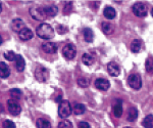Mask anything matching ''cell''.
Wrapping results in <instances>:
<instances>
[{"instance_id":"f546056e","label":"cell","mask_w":153,"mask_h":128,"mask_svg":"<svg viewBox=\"0 0 153 128\" xmlns=\"http://www.w3.org/2000/svg\"><path fill=\"white\" fill-rule=\"evenodd\" d=\"M4 58L7 61H14L16 60V55L13 52V51H11V50H9V51H6V52H4Z\"/></svg>"},{"instance_id":"3957f363","label":"cell","mask_w":153,"mask_h":128,"mask_svg":"<svg viewBox=\"0 0 153 128\" xmlns=\"http://www.w3.org/2000/svg\"><path fill=\"white\" fill-rule=\"evenodd\" d=\"M30 14L36 21H44L46 19L43 6H33L32 8H30Z\"/></svg>"},{"instance_id":"836d02e7","label":"cell","mask_w":153,"mask_h":128,"mask_svg":"<svg viewBox=\"0 0 153 128\" xmlns=\"http://www.w3.org/2000/svg\"><path fill=\"white\" fill-rule=\"evenodd\" d=\"M2 42H3V39H2L1 35H0V45H1V44H2Z\"/></svg>"},{"instance_id":"44dd1931","label":"cell","mask_w":153,"mask_h":128,"mask_svg":"<svg viewBox=\"0 0 153 128\" xmlns=\"http://www.w3.org/2000/svg\"><path fill=\"white\" fill-rule=\"evenodd\" d=\"M10 97H11V100H19L23 97V92H22L21 89H19V88H12L10 89Z\"/></svg>"},{"instance_id":"5bb4252c","label":"cell","mask_w":153,"mask_h":128,"mask_svg":"<svg viewBox=\"0 0 153 128\" xmlns=\"http://www.w3.org/2000/svg\"><path fill=\"white\" fill-rule=\"evenodd\" d=\"M25 28V23L22 19H14L11 22V29L14 32H21Z\"/></svg>"},{"instance_id":"8d00e7d4","label":"cell","mask_w":153,"mask_h":128,"mask_svg":"<svg viewBox=\"0 0 153 128\" xmlns=\"http://www.w3.org/2000/svg\"><path fill=\"white\" fill-rule=\"evenodd\" d=\"M125 128H131V127H125Z\"/></svg>"},{"instance_id":"d6a6232c","label":"cell","mask_w":153,"mask_h":128,"mask_svg":"<svg viewBox=\"0 0 153 128\" xmlns=\"http://www.w3.org/2000/svg\"><path fill=\"white\" fill-rule=\"evenodd\" d=\"M79 128H90V125L87 122H80L79 123Z\"/></svg>"},{"instance_id":"d4e9b609","label":"cell","mask_w":153,"mask_h":128,"mask_svg":"<svg viewBox=\"0 0 153 128\" xmlns=\"http://www.w3.org/2000/svg\"><path fill=\"white\" fill-rule=\"evenodd\" d=\"M141 47H142V42L140 40L135 39V40L131 43V50H132L133 52H139Z\"/></svg>"},{"instance_id":"277c9868","label":"cell","mask_w":153,"mask_h":128,"mask_svg":"<svg viewBox=\"0 0 153 128\" xmlns=\"http://www.w3.org/2000/svg\"><path fill=\"white\" fill-rule=\"evenodd\" d=\"M133 12L135 16H139V18H144L147 16V6L146 4L142 3V2H137L132 7Z\"/></svg>"},{"instance_id":"7c38bea8","label":"cell","mask_w":153,"mask_h":128,"mask_svg":"<svg viewBox=\"0 0 153 128\" xmlns=\"http://www.w3.org/2000/svg\"><path fill=\"white\" fill-rule=\"evenodd\" d=\"M44 12L46 14V18H53L57 14L58 8L55 5H47V6H43Z\"/></svg>"},{"instance_id":"9c48e42d","label":"cell","mask_w":153,"mask_h":128,"mask_svg":"<svg viewBox=\"0 0 153 128\" xmlns=\"http://www.w3.org/2000/svg\"><path fill=\"white\" fill-rule=\"evenodd\" d=\"M107 72L109 73V75L113 76V77H117L120 73V66H118L115 61H110L107 65Z\"/></svg>"},{"instance_id":"1f68e13d","label":"cell","mask_w":153,"mask_h":128,"mask_svg":"<svg viewBox=\"0 0 153 128\" xmlns=\"http://www.w3.org/2000/svg\"><path fill=\"white\" fill-rule=\"evenodd\" d=\"M2 127L3 128H16L14 122H12L11 120H5V121L3 122V124H2Z\"/></svg>"},{"instance_id":"ba28073f","label":"cell","mask_w":153,"mask_h":128,"mask_svg":"<svg viewBox=\"0 0 153 128\" xmlns=\"http://www.w3.org/2000/svg\"><path fill=\"white\" fill-rule=\"evenodd\" d=\"M35 77L39 82H45L49 77V71L44 67H37L35 71Z\"/></svg>"},{"instance_id":"52a82bcc","label":"cell","mask_w":153,"mask_h":128,"mask_svg":"<svg viewBox=\"0 0 153 128\" xmlns=\"http://www.w3.org/2000/svg\"><path fill=\"white\" fill-rule=\"evenodd\" d=\"M7 109H8L9 113L11 115H13V116H18L22 112V107L19 106L18 102H16L13 100H7Z\"/></svg>"},{"instance_id":"2e32d148","label":"cell","mask_w":153,"mask_h":128,"mask_svg":"<svg viewBox=\"0 0 153 128\" xmlns=\"http://www.w3.org/2000/svg\"><path fill=\"white\" fill-rule=\"evenodd\" d=\"M16 68L19 72H23L25 70V67H26V61H25L23 55H16Z\"/></svg>"},{"instance_id":"7402d4cb","label":"cell","mask_w":153,"mask_h":128,"mask_svg":"<svg viewBox=\"0 0 153 128\" xmlns=\"http://www.w3.org/2000/svg\"><path fill=\"white\" fill-rule=\"evenodd\" d=\"M82 61L84 65L86 66H91L94 64V58L90 55V53H85L82 56Z\"/></svg>"},{"instance_id":"d590c367","label":"cell","mask_w":153,"mask_h":128,"mask_svg":"<svg viewBox=\"0 0 153 128\" xmlns=\"http://www.w3.org/2000/svg\"><path fill=\"white\" fill-rule=\"evenodd\" d=\"M151 14H152V16H153V8L151 9Z\"/></svg>"},{"instance_id":"484cf974","label":"cell","mask_w":153,"mask_h":128,"mask_svg":"<svg viewBox=\"0 0 153 128\" xmlns=\"http://www.w3.org/2000/svg\"><path fill=\"white\" fill-rule=\"evenodd\" d=\"M102 30L106 35H110L113 32V26L108 22H103L102 23Z\"/></svg>"},{"instance_id":"9a60e30c","label":"cell","mask_w":153,"mask_h":128,"mask_svg":"<svg viewBox=\"0 0 153 128\" xmlns=\"http://www.w3.org/2000/svg\"><path fill=\"white\" fill-rule=\"evenodd\" d=\"M19 38L22 39V40H24V41H28L30 40V39H32L33 38V32H32L31 29H29V28H25L22 30L21 32L19 33Z\"/></svg>"},{"instance_id":"f1b7e54d","label":"cell","mask_w":153,"mask_h":128,"mask_svg":"<svg viewBox=\"0 0 153 128\" xmlns=\"http://www.w3.org/2000/svg\"><path fill=\"white\" fill-rule=\"evenodd\" d=\"M89 83H90V80L86 77H81L78 79V84L79 86H81V87H88Z\"/></svg>"},{"instance_id":"ac0fdd59","label":"cell","mask_w":153,"mask_h":128,"mask_svg":"<svg viewBox=\"0 0 153 128\" xmlns=\"http://www.w3.org/2000/svg\"><path fill=\"white\" fill-rule=\"evenodd\" d=\"M103 14H104V16H105L106 19H114L117 12H115V9L113 8V7L106 6L105 8H104V10H103Z\"/></svg>"},{"instance_id":"e0dca14e","label":"cell","mask_w":153,"mask_h":128,"mask_svg":"<svg viewBox=\"0 0 153 128\" xmlns=\"http://www.w3.org/2000/svg\"><path fill=\"white\" fill-rule=\"evenodd\" d=\"M113 115L117 118H120L123 115V105L120 100H117V103L113 106Z\"/></svg>"},{"instance_id":"d6986e66","label":"cell","mask_w":153,"mask_h":128,"mask_svg":"<svg viewBox=\"0 0 153 128\" xmlns=\"http://www.w3.org/2000/svg\"><path fill=\"white\" fill-rule=\"evenodd\" d=\"M83 35H84V39L87 41L88 43L92 42L93 39H94V33L91 30L90 28H85L83 30Z\"/></svg>"},{"instance_id":"4dcf8cb0","label":"cell","mask_w":153,"mask_h":128,"mask_svg":"<svg viewBox=\"0 0 153 128\" xmlns=\"http://www.w3.org/2000/svg\"><path fill=\"white\" fill-rule=\"evenodd\" d=\"M58 128H73V124L68 120H63L58 124Z\"/></svg>"},{"instance_id":"ffe728a7","label":"cell","mask_w":153,"mask_h":128,"mask_svg":"<svg viewBox=\"0 0 153 128\" xmlns=\"http://www.w3.org/2000/svg\"><path fill=\"white\" fill-rule=\"evenodd\" d=\"M37 128H51V123L47 119L44 118H39L36 121Z\"/></svg>"},{"instance_id":"e575fe53","label":"cell","mask_w":153,"mask_h":128,"mask_svg":"<svg viewBox=\"0 0 153 128\" xmlns=\"http://www.w3.org/2000/svg\"><path fill=\"white\" fill-rule=\"evenodd\" d=\"M1 11H2V5L0 4V12H1Z\"/></svg>"},{"instance_id":"83f0119b","label":"cell","mask_w":153,"mask_h":128,"mask_svg":"<svg viewBox=\"0 0 153 128\" xmlns=\"http://www.w3.org/2000/svg\"><path fill=\"white\" fill-rule=\"evenodd\" d=\"M145 68H146V71L149 74H153V58H148L146 60Z\"/></svg>"},{"instance_id":"7a4b0ae2","label":"cell","mask_w":153,"mask_h":128,"mask_svg":"<svg viewBox=\"0 0 153 128\" xmlns=\"http://www.w3.org/2000/svg\"><path fill=\"white\" fill-rule=\"evenodd\" d=\"M71 114V106L68 100H62L58 106V115L61 118H66Z\"/></svg>"},{"instance_id":"4316f807","label":"cell","mask_w":153,"mask_h":128,"mask_svg":"<svg viewBox=\"0 0 153 128\" xmlns=\"http://www.w3.org/2000/svg\"><path fill=\"white\" fill-rule=\"evenodd\" d=\"M86 111V107L83 104H76L75 105V107L73 108V112L75 113L76 115H82L85 113Z\"/></svg>"},{"instance_id":"603a6c76","label":"cell","mask_w":153,"mask_h":128,"mask_svg":"<svg viewBox=\"0 0 153 128\" xmlns=\"http://www.w3.org/2000/svg\"><path fill=\"white\" fill-rule=\"evenodd\" d=\"M143 127L145 128H153V116L152 115H148L143 119L142 121Z\"/></svg>"},{"instance_id":"cb8c5ba5","label":"cell","mask_w":153,"mask_h":128,"mask_svg":"<svg viewBox=\"0 0 153 128\" xmlns=\"http://www.w3.org/2000/svg\"><path fill=\"white\" fill-rule=\"evenodd\" d=\"M138 118V111L136 108H131L129 110V114H128V121L134 122Z\"/></svg>"},{"instance_id":"8fae6325","label":"cell","mask_w":153,"mask_h":128,"mask_svg":"<svg viewBox=\"0 0 153 128\" xmlns=\"http://www.w3.org/2000/svg\"><path fill=\"white\" fill-rule=\"evenodd\" d=\"M110 83L107 79H104V78H99L95 81V87L99 90H102V91H105L109 88Z\"/></svg>"},{"instance_id":"8992f818","label":"cell","mask_w":153,"mask_h":128,"mask_svg":"<svg viewBox=\"0 0 153 128\" xmlns=\"http://www.w3.org/2000/svg\"><path fill=\"white\" fill-rule=\"evenodd\" d=\"M128 84H129L133 89H140L142 86V80L138 74H132L128 78Z\"/></svg>"},{"instance_id":"30bf717a","label":"cell","mask_w":153,"mask_h":128,"mask_svg":"<svg viewBox=\"0 0 153 128\" xmlns=\"http://www.w3.org/2000/svg\"><path fill=\"white\" fill-rule=\"evenodd\" d=\"M57 44L54 43V42H45L42 44V49H43L44 52L46 53H55L57 51Z\"/></svg>"},{"instance_id":"5b68a950","label":"cell","mask_w":153,"mask_h":128,"mask_svg":"<svg viewBox=\"0 0 153 128\" xmlns=\"http://www.w3.org/2000/svg\"><path fill=\"white\" fill-rule=\"evenodd\" d=\"M76 55V48L73 43H68L62 48V55L66 60H73Z\"/></svg>"},{"instance_id":"6da1fadb","label":"cell","mask_w":153,"mask_h":128,"mask_svg":"<svg viewBox=\"0 0 153 128\" xmlns=\"http://www.w3.org/2000/svg\"><path fill=\"white\" fill-rule=\"evenodd\" d=\"M36 33H37V35H38V37H40L41 39L48 40V39L53 38L54 29L49 24L42 23V24L39 25L38 27H37Z\"/></svg>"},{"instance_id":"4fadbf2b","label":"cell","mask_w":153,"mask_h":128,"mask_svg":"<svg viewBox=\"0 0 153 128\" xmlns=\"http://www.w3.org/2000/svg\"><path fill=\"white\" fill-rule=\"evenodd\" d=\"M10 75V69L3 61H0V78L6 79Z\"/></svg>"}]
</instances>
